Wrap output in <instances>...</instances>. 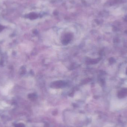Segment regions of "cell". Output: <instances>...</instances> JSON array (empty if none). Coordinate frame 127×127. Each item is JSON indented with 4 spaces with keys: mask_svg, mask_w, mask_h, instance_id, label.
<instances>
[{
    "mask_svg": "<svg viewBox=\"0 0 127 127\" xmlns=\"http://www.w3.org/2000/svg\"><path fill=\"white\" fill-rule=\"evenodd\" d=\"M121 13V10L119 9H117L114 11L113 14L115 15H120Z\"/></svg>",
    "mask_w": 127,
    "mask_h": 127,
    "instance_id": "6da1fadb",
    "label": "cell"
},
{
    "mask_svg": "<svg viewBox=\"0 0 127 127\" xmlns=\"http://www.w3.org/2000/svg\"><path fill=\"white\" fill-rule=\"evenodd\" d=\"M15 127H25V125L22 123H19L15 125Z\"/></svg>",
    "mask_w": 127,
    "mask_h": 127,
    "instance_id": "7a4b0ae2",
    "label": "cell"
},
{
    "mask_svg": "<svg viewBox=\"0 0 127 127\" xmlns=\"http://www.w3.org/2000/svg\"></svg>",
    "mask_w": 127,
    "mask_h": 127,
    "instance_id": "3957f363",
    "label": "cell"
}]
</instances>
